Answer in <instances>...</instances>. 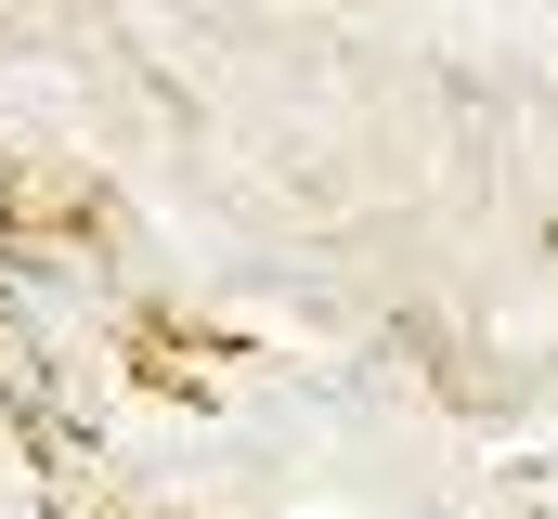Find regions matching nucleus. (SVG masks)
I'll return each instance as SVG.
<instances>
[{"mask_svg":"<svg viewBox=\"0 0 558 519\" xmlns=\"http://www.w3.org/2000/svg\"><path fill=\"white\" fill-rule=\"evenodd\" d=\"M0 377H26V351H13V325H0Z\"/></svg>","mask_w":558,"mask_h":519,"instance_id":"obj_3","label":"nucleus"},{"mask_svg":"<svg viewBox=\"0 0 558 519\" xmlns=\"http://www.w3.org/2000/svg\"><path fill=\"white\" fill-rule=\"evenodd\" d=\"M92 221H105V195H92V182H52V169H0V248L52 260L65 234H92Z\"/></svg>","mask_w":558,"mask_h":519,"instance_id":"obj_1","label":"nucleus"},{"mask_svg":"<svg viewBox=\"0 0 558 519\" xmlns=\"http://www.w3.org/2000/svg\"><path fill=\"white\" fill-rule=\"evenodd\" d=\"M118 351H131V377H143V389H182V402L234 364V338H182L169 312H131V325H118Z\"/></svg>","mask_w":558,"mask_h":519,"instance_id":"obj_2","label":"nucleus"},{"mask_svg":"<svg viewBox=\"0 0 558 519\" xmlns=\"http://www.w3.org/2000/svg\"><path fill=\"white\" fill-rule=\"evenodd\" d=\"M78 519H156V507H78Z\"/></svg>","mask_w":558,"mask_h":519,"instance_id":"obj_4","label":"nucleus"}]
</instances>
